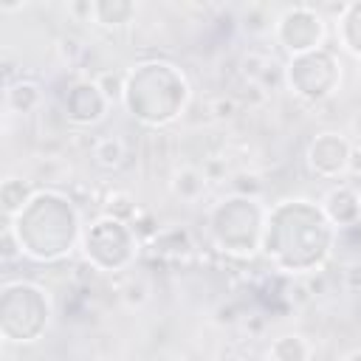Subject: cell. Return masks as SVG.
<instances>
[{
    "label": "cell",
    "mask_w": 361,
    "mask_h": 361,
    "mask_svg": "<svg viewBox=\"0 0 361 361\" xmlns=\"http://www.w3.org/2000/svg\"><path fill=\"white\" fill-rule=\"evenodd\" d=\"M333 245L336 228L310 200H282L265 214L262 254L285 274H313Z\"/></svg>",
    "instance_id": "obj_1"
},
{
    "label": "cell",
    "mask_w": 361,
    "mask_h": 361,
    "mask_svg": "<svg viewBox=\"0 0 361 361\" xmlns=\"http://www.w3.org/2000/svg\"><path fill=\"white\" fill-rule=\"evenodd\" d=\"M8 223L14 226L23 251L39 262L62 259L79 240V212L73 209L71 197L54 189H39Z\"/></svg>",
    "instance_id": "obj_2"
},
{
    "label": "cell",
    "mask_w": 361,
    "mask_h": 361,
    "mask_svg": "<svg viewBox=\"0 0 361 361\" xmlns=\"http://www.w3.org/2000/svg\"><path fill=\"white\" fill-rule=\"evenodd\" d=\"M189 85L169 62H144L127 71L124 104L144 124H169L186 107Z\"/></svg>",
    "instance_id": "obj_3"
},
{
    "label": "cell",
    "mask_w": 361,
    "mask_h": 361,
    "mask_svg": "<svg viewBox=\"0 0 361 361\" xmlns=\"http://www.w3.org/2000/svg\"><path fill=\"white\" fill-rule=\"evenodd\" d=\"M265 209L257 197L231 195L220 200L209 214V234L214 245L231 257H254L262 251L265 231Z\"/></svg>",
    "instance_id": "obj_4"
},
{
    "label": "cell",
    "mask_w": 361,
    "mask_h": 361,
    "mask_svg": "<svg viewBox=\"0 0 361 361\" xmlns=\"http://www.w3.org/2000/svg\"><path fill=\"white\" fill-rule=\"evenodd\" d=\"M51 305L39 285L34 282H6L0 296V333L6 341H34L48 327Z\"/></svg>",
    "instance_id": "obj_5"
},
{
    "label": "cell",
    "mask_w": 361,
    "mask_h": 361,
    "mask_svg": "<svg viewBox=\"0 0 361 361\" xmlns=\"http://www.w3.org/2000/svg\"><path fill=\"white\" fill-rule=\"evenodd\" d=\"M138 237L130 223L113 220V217H96L82 231V251L90 268L96 271H121L135 257Z\"/></svg>",
    "instance_id": "obj_6"
},
{
    "label": "cell",
    "mask_w": 361,
    "mask_h": 361,
    "mask_svg": "<svg viewBox=\"0 0 361 361\" xmlns=\"http://www.w3.org/2000/svg\"><path fill=\"white\" fill-rule=\"evenodd\" d=\"M338 79H341V65L324 48L290 56V62L285 65V85L307 102L327 99L338 87Z\"/></svg>",
    "instance_id": "obj_7"
},
{
    "label": "cell",
    "mask_w": 361,
    "mask_h": 361,
    "mask_svg": "<svg viewBox=\"0 0 361 361\" xmlns=\"http://www.w3.org/2000/svg\"><path fill=\"white\" fill-rule=\"evenodd\" d=\"M276 42L290 54H310L322 48L324 39V17L313 8V6H290L279 14L276 25H274Z\"/></svg>",
    "instance_id": "obj_8"
},
{
    "label": "cell",
    "mask_w": 361,
    "mask_h": 361,
    "mask_svg": "<svg viewBox=\"0 0 361 361\" xmlns=\"http://www.w3.org/2000/svg\"><path fill=\"white\" fill-rule=\"evenodd\" d=\"M350 155H353V144L341 133H319L307 144L305 161L316 178L333 180L350 172Z\"/></svg>",
    "instance_id": "obj_9"
},
{
    "label": "cell",
    "mask_w": 361,
    "mask_h": 361,
    "mask_svg": "<svg viewBox=\"0 0 361 361\" xmlns=\"http://www.w3.org/2000/svg\"><path fill=\"white\" fill-rule=\"evenodd\" d=\"M65 118L79 124V127H87V124H96L104 118L110 102L104 99V93L99 90V85L90 79V82H76L68 93H65Z\"/></svg>",
    "instance_id": "obj_10"
},
{
    "label": "cell",
    "mask_w": 361,
    "mask_h": 361,
    "mask_svg": "<svg viewBox=\"0 0 361 361\" xmlns=\"http://www.w3.org/2000/svg\"><path fill=\"white\" fill-rule=\"evenodd\" d=\"M322 212H324V217L333 223L336 231L361 223V200H358V189L350 186V183L333 186V189L324 195V200H322Z\"/></svg>",
    "instance_id": "obj_11"
},
{
    "label": "cell",
    "mask_w": 361,
    "mask_h": 361,
    "mask_svg": "<svg viewBox=\"0 0 361 361\" xmlns=\"http://www.w3.org/2000/svg\"><path fill=\"white\" fill-rule=\"evenodd\" d=\"M206 186H209V178L203 175L200 166H192V164L178 166L172 172V180H169V189L180 203H197L203 197Z\"/></svg>",
    "instance_id": "obj_12"
},
{
    "label": "cell",
    "mask_w": 361,
    "mask_h": 361,
    "mask_svg": "<svg viewBox=\"0 0 361 361\" xmlns=\"http://www.w3.org/2000/svg\"><path fill=\"white\" fill-rule=\"evenodd\" d=\"M127 158H130V147H127V141H124L121 135H104V138H99V141L93 144V149H90V161H93L99 169H104V172L121 169V166L127 164Z\"/></svg>",
    "instance_id": "obj_13"
},
{
    "label": "cell",
    "mask_w": 361,
    "mask_h": 361,
    "mask_svg": "<svg viewBox=\"0 0 361 361\" xmlns=\"http://www.w3.org/2000/svg\"><path fill=\"white\" fill-rule=\"evenodd\" d=\"M42 104V87L31 79H17L6 85V110L11 113H34Z\"/></svg>",
    "instance_id": "obj_14"
},
{
    "label": "cell",
    "mask_w": 361,
    "mask_h": 361,
    "mask_svg": "<svg viewBox=\"0 0 361 361\" xmlns=\"http://www.w3.org/2000/svg\"><path fill=\"white\" fill-rule=\"evenodd\" d=\"M34 186L31 180H23V178H6L3 186H0V203H3V214L6 220H14L34 197Z\"/></svg>",
    "instance_id": "obj_15"
},
{
    "label": "cell",
    "mask_w": 361,
    "mask_h": 361,
    "mask_svg": "<svg viewBox=\"0 0 361 361\" xmlns=\"http://www.w3.org/2000/svg\"><path fill=\"white\" fill-rule=\"evenodd\" d=\"M310 344L299 333H282L268 347V361H307Z\"/></svg>",
    "instance_id": "obj_16"
},
{
    "label": "cell",
    "mask_w": 361,
    "mask_h": 361,
    "mask_svg": "<svg viewBox=\"0 0 361 361\" xmlns=\"http://www.w3.org/2000/svg\"><path fill=\"white\" fill-rule=\"evenodd\" d=\"M133 17H135V3H127V0H96L93 3V20L104 28L127 25Z\"/></svg>",
    "instance_id": "obj_17"
},
{
    "label": "cell",
    "mask_w": 361,
    "mask_h": 361,
    "mask_svg": "<svg viewBox=\"0 0 361 361\" xmlns=\"http://www.w3.org/2000/svg\"><path fill=\"white\" fill-rule=\"evenodd\" d=\"M338 39L353 56L361 59V3L344 6L341 20H338Z\"/></svg>",
    "instance_id": "obj_18"
},
{
    "label": "cell",
    "mask_w": 361,
    "mask_h": 361,
    "mask_svg": "<svg viewBox=\"0 0 361 361\" xmlns=\"http://www.w3.org/2000/svg\"><path fill=\"white\" fill-rule=\"evenodd\" d=\"M152 245H155V251L175 257V254H186V251L192 248V237H189V231H186V228L172 226V228H161V231L155 234Z\"/></svg>",
    "instance_id": "obj_19"
},
{
    "label": "cell",
    "mask_w": 361,
    "mask_h": 361,
    "mask_svg": "<svg viewBox=\"0 0 361 361\" xmlns=\"http://www.w3.org/2000/svg\"><path fill=\"white\" fill-rule=\"evenodd\" d=\"M102 214H104V217H113V220H121V223H133V220L138 217V209H135V200H133L127 192L116 189V192H110V195L104 197Z\"/></svg>",
    "instance_id": "obj_20"
},
{
    "label": "cell",
    "mask_w": 361,
    "mask_h": 361,
    "mask_svg": "<svg viewBox=\"0 0 361 361\" xmlns=\"http://www.w3.org/2000/svg\"><path fill=\"white\" fill-rule=\"evenodd\" d=\"M99 90L104 93V99L113 104V102H124V90H127V73L121 71H102L96 79Z\"/></svg>",
    "instance_id": "obj_21"
},
{
    "label": "cell",
    "mask_w": 361,
    "mask_h": 361,
    "mask_svg": "<svg viewBox=\"0 0 361 361\" xmlns=\"http://www.w3.org/2000/svg\"><path fill=\"white\" fill-rule=\"evenodd\" d=\"M268 8L265 6H248V11H245V20H243V28L251 34V37H262V34H268L276 23H271L268 20V14H265Z\"/></svg>",
    "instance_id": "obj_22"
},
{
    "label": "cell",
    "mask_w": 361,
    "mask_h": 361,
    "mask_svg": "<svg viewBox=\"0 0 361 361\" xmlns=\"http://www.w3.org/2000/svg\"><path fill=\"white\" fill-rule=\"evenodd\" d=\"M23 254H25V251H23V245H20V240H17L14 226L6 220L3 234H0V259H3V265H11V262L20 259Z\"/></svg>",
    "instance_id": "obj_23"
},
{
    "label": "cell",
    "mask_w": 361,
    "mask_h": 361,
    "mask_svg": "<svg viewBox=\"0 0 361 361\" xmlns=\"http://www.w3.org/2000/svg\"><path fill=\"white\" fill-rule=\"evenodd\" d=\"M121 299L130 305V307H141L147 299H149V285L144 279H130L124 288H121Z\"/></svg>",
    "instance_id": "obj_24"
},
{
    "label": "cell",
    "mask_w": 361,
    "mask_h": 361,
    "mask_svg": "<svg viewBox=\"0 0 361 361\" xmlns=\"http://www.w3.org/2000/svg\"><path fill=\"white\" fill-rule=\"evenodd\" d=\"M209 113H212L214 118H231V116L237 113V102H234V96H217V99H212Z\"/></svg>",
    "instance_id": "obj_25"
},
{
    "label": "cell",
    "mask_w": 361,
    "mask_h": 361,
    "mask_svg": "<svg viewBox=\"0 0 361 361\" xmlns=\"http://www.w3.org/2000/svg\"><path fill=\"white\" fill-rule=\"evenodd\" d=\"M341 279H344V285H347L350 290H361V262H350V265L344 268Z\"/></svg>",
    "instance_id": "obj_26"
},
{
    "label": "cell",
    "mask_w": 361,
    "mask_h": 361,
    "mask_svg": "<svg viewBox=\"0 0 361 361\" xmlns=\"http://www.w3.org/2000/svg\"><path fill=\"white\" fill-rule=\"evenodd\" d=\"M152 361H175V355H169V353H155Z\"/></svg>",
    "instance_id": "obj_27"
},
{
    "label": "cell",
    "mask_w": 361,
    "mask_h": 361,
    "mask_svg": "<svg viewBox=\"0 0 361 361\" xmlns=\"http://www.w3.org/2000/svg\"><path fill=\"white\" fill-rule=\"evenodd\" d=\"M341 361H361V350H353V353H347Z\"/></svg>",
    "instance_id": "obj_28"
},
{
    "label": "cell",
    "mask_w": 361,
    "mask_h": 361,
    "mask_svg": "<svg viewBox=\"0 0 361 361\" xmlns=\"http://www.w3.org/2000/svg\"><path fill=\"white\" fill-rule=\"evenodd\" d=\"M358 200H361V183H358Z\"/></svg>",
    "instance_id": "obj_29"
}]
</instances>
